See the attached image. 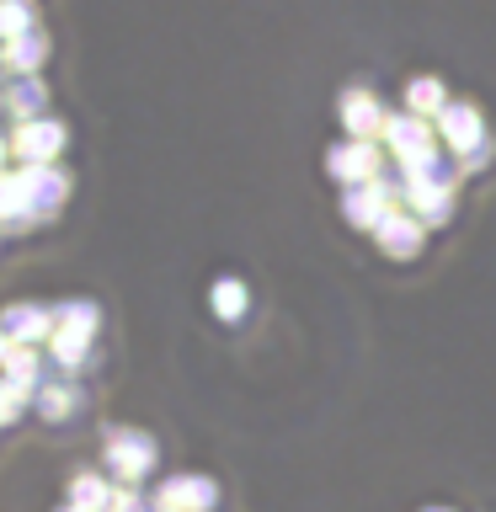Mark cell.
Here are the masks:
<instances>
[{
  "instance_id": "obj_7",
  "label": "cell",
  "mask_w": 496,
  "mask_h": 512,
  "mask_svg": "<svg viewBox=\"0 0 496 512\" xmlns=\"http://www.w3.org/2000/svg\"><path fill=\"white\" fill-rule=\"evenodd\" d=\"M326 176H336L342 187L374 182V176H384V144L379 139H336L326 150Z\"/></svg>"
},
{
  "instance_id": "obj_19",
  "label": "cell",
  "mask_w": 496,
  "mask_h": 512,
  "mask_svg": "<svg viewBox=\"0 0 496 512\" xmlns=\"http://www.w3.org/2000/svg\"><path fill=\"white\" fill-rule=\"evenodd\" d=\"M454 102L448 96V86L438 75H416V80H406V112H416V118H427V123H438V112Z\"/></svg>"
},
{
  "instance_id": "obj_10",
  "label": "cell",
  "mask_w": 496,
  "mask_h": 512,
  "mask_svg": "<svg viewBox=\"0 0 496 512\" xmlns=\"http://www.w3.org/2000/svg\"><path fill=\"white\" fill-rule=\"evenodd\" d=\"M400 203H406L427 230L454 219V187L432 182V176H400Z\"/></svg>"
},
{
  "instance_id": "obj_2",
  "label": "cell",
  "mask_w": 496,
  "mask_h": 512,
  "mask_svg": "<svg viewBox=\"0 0 496 512\" xmlns=\"http://www.w3.org/2000/svg\"><path fill=\"white\" fill-rule=\"evenodd\" d=\"M438 139L448 144V155L464 160V171H486L491 160V128H486V112H480L475 102H448L438 112Z\"/></svg>"
},
{
  "instance_id": "obj_3",
  "label": "cell",
  "mask_w": 496,
  "mask_h": 512,
  "mask_svg": "<svg viewBox=\"0 0 496 512\" xmlns=\"http://www.w3.org/2000/svg\"><path fill=\"white\" fill-rule=\"evenodd\" d=\"M102 464H107V475L118 480V486H139L144 475H155L160 448H155V438L144 427H107Z\"/></svg>"
},
{
  "instance_id": "obj_4",
  "label": "cell",
  "mask_w": 496,
  "mask_h": 512,
  "mask_svg": "<svg viewBox=\"0 0 496 512\" xmlns=\"http://www.w3.org/2000/svg\"><path fill=\"white\" fill-rule=\"evenodd\" d=\"M395 208H406V203H400V182H395V176H374V182H358V187L342 192V219L352 224V230H368V235H374Z\"/></svg>"
},
{
  "instance_id": "obj_17",
  "label": "cell",
  "mask_w": 496,
  "mask_h": 512,
  "mask_svg": "<svg viewBox=\"0 0 496 512\" xmlns=\"http://www.w3.org/2000/svg\"><path fill=\"white\" fill-rule=\"evenodd\" d=\"M32 203H27V182L22 171H0V230H32Z\"/></svg>"
},
{
  "instance_id": "obj_8",
  "label": "cell",
  "mask_w": 496,
  "mask_h": 512,
  "mask_svg": "<svg viewBox=\"0 0 496 512\" xmlns=\"http://www.w3.org/2000/svg\"><path fill=\"white\" fill-rule=\"evenodd\" d=\"M64 150H70V128L59 118H32V123L11 128V155L22 160V166H54Z\"/></svg>"
},
{
  "instance_id": "obj_26",
  "label": "cell",
  "mask_w": 496,
  "mask_h": 512,
  "mask_svg": "<svg viewBox=\"0 0 496 512\" xmlns=\"http://www.w3.org/2000/svg\"><path fill=\"white\" fill-rule=\"evenodd\" d=\"M6 160H11V134H0V171H11Z\"/></svg>"
},
{
  "instance_id": "obj_18",
  "label": "cell",
  "mask_w": 496,
  "mask_h": 512,
  "mask_svg": "<svg viewBox=\"0 0 496 512\" xmlns=\"http://www.w3.org/2000/svg\"><path fill=\"white\" fill-rule=\"evenodd\" d=\"M0 379H6L11 390H22L27 406H32V395H38V384H43V352L38 347H16L11 358L0 363Z\"/></svg>"
},
{
  "instance_id": "obj_28",
  "label": "cell",
  "mask_w": 496,
  "mask_h": 512,
  "mask_svg": "<svg viewBox=\"0 0 496 512\" xmlns=\"http://www.w3.org/2000/svg\"><path fill=\"white\" fill-rule=\"evenodd\" d=\"M422 512H454V507H422Z\"/></svg>"
},
{
  "instance_id": "obj_6",
  "label": "cell",
  "mask_w": 496,
  "mask_h": 512,
  "mask_svg": "<svg viewBox=\"0 0 496 512\" xmlns=\"http://www.w3.org/2000/svg\"><path fill=\"white\" fill-rule=\"evenodd\" d=\"M384 150L400 160V171L406 166H422L427 155H438V123L416 118V112H390V123H384Z\"/></svg>"
},
{
  "instance_id": "obj_24",
  "label": "cell",
  "mask_w": 496,
  "mask_h": 512,
  "mask_svg": "<svg viewBox=\"0 0 496 512\" xmlns=\"http://www.w3.org/2000/svg\"><path fill=\"white\" fill-rule=\"evenodd\" d=\"M107 512H150V502L134 491V486H112V502H107Z\"/></svg>"
},
{
  "instance_id": "obj_21",
  "label": "cell",
  "mask_w": 496,
  "mask_h": 512,
  "mask_svg": "<svg viewBox=\"0 0 496 512\" xmlns=\"http://www.w3.org/2000/svg\"><path fill=\"white\" fill-rule=\"evenodd\" d=\"M208 310L235 326V320L251 310V288H246V278H214V288H208Z\"/></svg>"
},
{
  "instance_id": "obj_11",
  "label": "cell",
  "mask_w": 496,
  "mask_h": 512,
  "mask_svg": "<svg viewBox=\"0 0 496 512\" xmlns=\"http://www.w3.org/2000/svg\"><path fill=\"white\" fill-rule=\"evenodd\" d=\"M27 182V203H32V219L48 224L59 214V203L70 198V171L64 166H16Z\"/></svg>"
},
{
  "instance_id": "obj_1",
  "label": "cell",
  "mask_w": 496,
  "mask_h": 512,
  "mask_svg": "<svg viewBox=\"0 0 496 512\" xmlns=\"http://www.w3.org/2000/svg\"><path fill=\"white\" fill-rule=\"evenodd\" d=\"M96 331H102V304L96 299H59L54 304V336H48V352L64 374L86 368L91 347H96Z\"/></svg>"
},
{
  "instance_id": "obj_15",
  "label": "cell",
  "mask_w": 496,
  "mask_h": 512,
  "mask_svg": "<svg viewBox=\"0 0 496 512\" xmlns=\"http://www.w3.org/2000/svg\"><path fill=\"white\" fill-rule=\"evenodd\" d=\"M43 59H48V32L43 27H32L27 38L0 43V70H11V75H38Z\"/></svg>"
},
{
  "instance_id": "obj_9",
  "label": "cell",
  "mask_w": 496,
  "mask_h": 512,
  "mask_svg": "<svg viewBox=\"0 0 496 512\" xmlns=\"http://www.w3.org/2000/svg\"><path fill=\"white\" fill-rule=\"evenodd\" d=\"M336 118H342L347 139H384L390 112H384V102H379L374 86H347L342 96H336Z\"/></svg>"
},
{
  "instance_id": "obj_22",
  "label": "cell",
  "mask_w": 496,
  "mask_h": 512,
  "mask_svg": "<svg viewBox=\"0 0 496 512\" xmlns=\"http://www.w3.org/2000/svg\"><path fill=\"white\" fill-rule=\"evenodd\" d=\"M32 27H38V6L32 0H0V43L27 38Z\"/></svg>"
},
{
  "instance_id": "obj_16",
  "label": "cell",
  "mask_w": 496,
  "mask_h": 512,
  "mask_svg": "<svg viewBox=\"0 0 496 512\" xmlns=\"http://www.w3.org/2000/svg\"><path fill=\"white\" fill-rule=\"evenodd\" d=\"M0 107L11 112L16 123H32V118H48V86L38 75H16L11 80V91L0 96Z\"/></svg>"
},
{
  "instance_id": "obj_12",
  "label": "cell",
  "mask_w": 496,
  "mask_h": 512,
  "mask_svg": "<svg viewBox=\"0 0 496 512\" xmlns=\"http://www.w3.org/2000/svg\"><path fill=\"white\" fill-rule=\"evenodd\" d=\"M0 326L16 347H48L54 336V304H32V299H16L0 310Z\"/></svg>"
},
{
  "instance_id": "obj_5",
  "label": "cell",
  "mask_w": 496,
  "mask_h": 512,
  "mask_svg": "<svg viewBox=\"0 0 496 512\" xmlns=\"http://www.w3.org/2000/svg\"><path fill=\"white\" fill-rule=\"evenodd\" d=\"M214 507H219V480L198 470L166 475L150 496V512H214Z\"/></svg>"
},
{
  "instance_id": "obj_14",
  "label": "cell",
  "mask_w": 496,
  "mask_h": 512,
  "mask_svg": "<svg viewBox=\"0 0 496 512\" xmlns=\"http://www.w3.org/2000/svg\"><path fill=\"white\" fill-rule=\"evenodd\" d=\"M80 406H86V395H80L75 379H43L38 395H32L38 422H70V416H80Z\"/></svg>"
},
{
  "instance_id": "obj_13",
  "label": "cell",
  "mask_w": 496,
  "mask_h": 512,
  "mask_svg": "<svg viewBox=\"0 0 496 512\" xmlns=\"http://www.w3.org/2000/svg\"><path fill=\"white\" fill-rule=\"evenodd\" d=\"M374 246L384 256H395V262H411V256H422V246H427V224L416 219L411 208H395V214L374 230Z\"/></svg>"
},
{
  "instance_id": "obj_23",
  "label": "cell",
  "mask_w": 496,
  "mask_h": 512,
  "mask_svg": "<svg viewBox=\"0 0 496 512\" xmlns=\"http://www.w3.org/2000/svg\"><path fill=\"white\" fill-rule=\"evenodd\" d=\"M22 411H27V395L11 390V384L0 379V427H16V422H22Z\"/></svg>"
},
{
  "instance_id": "obj_25",
  "label": "cell",
  "mask_w": 496,
  "mask_h": 512,
  "mask_svg": "<svg viewBox=\"0 0 496 512\" xmlns=\"http://www.w3.org/2000/svg\"><path fill=\"white\" fill-rule=\"evenodd\" d=\"M11 352H16V342H11V336H6V326H0V363H6Z\"/></svg>"
},
{
  "instance_id": "obj_20",
  "label": "cell",
  "mask_w": 496,
  "mask_h": 512,
  "mask_svg": "<svg viewBox=\"0 0 496 512\" xmlns=\"http://www.w3.org/2000/svg\"><path fill=\"white\" fill-rule=\"evenodd\" d=\"M112 486H118V480H112L107 470H80V475L70 480V496H64V502H70V507H86V512H107Z\"/></svg>"
},
{
  "instance_id": "obj_27",
  "label": "cell",
  "mask_w": 496,
  "mask_h": 512,
  "mask_svg": "<svg viewBox=\"0 0 496 512\" xmlns=\"http://www.w3.org/2000/svg\"><path fill=\"white\" fill-rule=\"evenodd\" d=\"M59 512H86V507H70V502H64V507H59Z\"/></svg>"
}]
</instances>
